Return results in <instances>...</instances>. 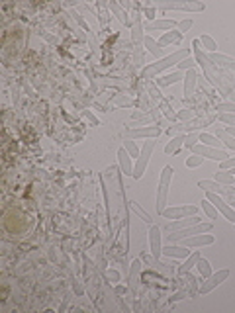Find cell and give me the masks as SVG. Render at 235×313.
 I'll return each instance as SVG.
<instances>
[{"mask_svg":"<svg viewBox=\"0 0 235 313\" xmlns=\"http://www.w3.org/2000/svg\"><path fill=\"white\" fill-rule=\"evenodd\" d=\"M192 51H194V61L204 69V73H206V77L210 78V82H212L216 88H220L226 96H230V98H234L235 100L234 88L224 80V75L216 71V67H214V63L210 61V57L204 53V47H202L200 39H194V41H192Z\"/></svg>","mask_w":235,"mask_h":313,"instance_id":"cell-1","label":"cell"},{"mask_svg":"<svg viewBox=\"0 0 235 313\" xmlns=\"http://www.w3.org/2000/svg\"><path fill=\"white\" fill-rule=\"evenodd\" d=\"M190 53H192V49H190V47H186V49L175 51L173 55H169V57H165V59H159L157 63H151V65H147V67L143 69L141 77H143L145 80H151L155 75L163 73L165 69H169V67H173V65H178V63H182L184 59H188V57H190Z\"/></svg>","mask_w":235,"mask_h":313,"instance_id":"cell-2","label":"cell"},{"mask_svg":"<svg viewBox=\"0 0 235 313\" xmlns=\"http://www.w3.org/2000/svg\"><path fill=\"white\" fill-rule=\"evenodd\" d=\"M121 168L119 166H110L104 174H102V182H104V186H108L110 188V192H114L116 194V200H118V211L121 213L123 209H125V190H123V182H121Z\"/></svg>","mask_w":235,"mask_h":313,"instance_id":"cell-3","label":"cell"},{"mask_svg":"<svg viewBox=\"0 0 235 313\" xmlns=\"http://www.w3.org/2000/svg\"><path fill=\"white\" fill-rule=\"evenodd\" d=\"M173 166H165L159 178V188H157V213H163L167 209V198H169V188H171V180H173Z\"/></svg>","mask_w":235,"mask_h":313,"instance_id":"cell-4","label":"cell"},{"mask_svg":"<svg viewBox=\"0 0 235 313\" xmlns=\"http://www.w3.org/2000/svg\"><path fill=\"white\" fill-rule=\"evenodd\" d=\"M218 119V112L216 114H210L206 117H196V119H190L186 123H176L169 127V133H188V131H194V129H200V127H208L210 123H214Z\"/></svg>","mask_w":235,"mask_h":313,"instance_id":"cell-5","label":"cell"},{"mask_svg":"<svg viewBox=\"0 0 235 313\" xmlns=\"http://www.w3.org/2000/svg\"><path fill=\"white\" fill-rule=\"evenodd\" d=\"M155 145H157V139H147V141H145V145L141 147V155H139L137 162H135V166H133V174H131V178L139 180V178L143 176V172H145V168H147V162H149V156H151V153H153Z\"/></svg>","mask_w":235,"mask_h":313,"instance_id":"cell-6","label":"cell"},{"mask_svg":"<svg viewBox=\"0 0 235 313\" xmlns=\"http://www.w3.org/2000/svg\"><path fill=\"white\" fill-rule=\"evenodd\" d=\"M214 229V225L208 221V223H204V221H200V223H196V225H192V227H186V229H180V231H173L171 235H169V241L171 243H176V241H180V239H186V237H192V235H200V233H210Z\"/></svg>","mask_w":235,"mask_h":313,"instance_id":"cell-7","label":"cell"},{"mask_svg":"<svg viewBox=\"0 0 235 313\" xmlns=\"http://www.w3.org/2000/svg\"><path fill=\"white\" fill-rule=\"evenodd\" d=\"M151 6L159 8V10H186V12H202L204 10L202 2H169V0H157Z\"/></svg>","mask_w":235,"mask_h":313,"instance_id":"cell-8","label":"cell"},{"mask_svg":"<svg viewBox=\"0 0 235 313\" xmlns=\"http://www.w3.org/2000/svg\"><path fill=\"white\" fill-rule=\"evenodd\" d=\"M228 276H230V270L228 268H224V270H218V272H214V274H210L208 278H206V282L200 286V294H210L214 288H218L222 282H226L228 280Z\"/></svg>","mask_w":235,"mask_h":313,"instance_id":"cell-9","label":"cell"},{"mask_svg":"<svg viewBox=\"0 0 235 313\" xmlns=\"http://www.w3.org/2000/svg\"><path fill=\"white\" fill-rule=\"evenodd\" d=\"M161 135V127L159 125H147V127H137V129H127L125 137L127 139H157Z\"/></svg>","mask_w":235,"mask_h":313,"instance_id":"cell-10","label":"cell"},{"mask_svg":"<svg viewBox=\"0 0 235 313\" xmlns=\"http://www.w3.org/2000/svg\"><path fill=\"white\" fill-rule=\"evenodd\" d=\"M192 153L194 155H200V156H208V158H212V160H220V162H224V160H228L230 155L226 153V151H222V149H214V147H208V145H194L192 147Z\"/></svg>","mask_w":235,"mask_h":313,"instance_id":"cell-11","label":"cell"},{"mask_svg":"<svg viewBox=\"0 0 235 313\" xmlns=\"http://www.w3.org/2000/svg\"><path fill=\"white\" fill-rule=\"evenodd\" d=\"M206 198L216 206V209L220 211V213H224L226 215V219H230L232 223H235V209L228 204V202H224L222 198H220V194H214V192H206Z\"/></svg>","mask_w":235,"mask_h":313,"instance_id":"cell-12","label":"cell"},{"mask_svg":"<svg viewBox=\"0 0 235 313\" xmlns=\"http://www.w3.org/2000/svg\"><path fill=\"white\" fill-rule=\"evenodd\" d=\"M198 188L206 190V192H214V194H220V196H235L234 188H228L216 180H200L198 182Z\"/></svg>","mask_w":235,"mask_h":313,"instance_id":"cell-13","label":"cell"},{"mask_svg":"<svg viewBox=\"0 0 235 313\" xmlns=\"http://www.w3.org/2000/svg\"><path fill=\"white\" fill-rule=\"evenodd\" d=\"M149 247H151V255L155 259H159L163 255V247H161V229L157 225H151L149 229Z\"/></svg>","mask_w":235,"mask_h":313,"instance_id":"cell-14","label":"cell"},{"mask_svg":"<svg viewBox=\"0 0 235 313\" xmlns=\"http://www.w3.org/2000/svg\"><path fill=\"white\" fill-rule=\"evenodd\" d=\"M216 239L214 235L210 233H200V235H192V237H186V239H180V243L184 247H204V245H212Z\"/></svg>","mask_w":235,"mask_h":313,"instance_id":"cell-15","label":"cell"},{"mask_svg":"<svg viewBox=\"0 0 235 313\" xmlns=\"http://www.w3.org/2000/svg\"><path fill=\"white\" fill-rule=\"evenodd\" d=\"M196 82H198V75H196L194 69H190V71L186 73V77H184V102H186V104H188V102L192 100V96H194Z\"/></svg>","mask_w":235,"mask_h":313,"instance_id":"cell-16","label":"cell"},{"mask_svg":"<svg viewBox=\"0 0 235 313\" xmlns=\"http://www.w3.org/2000/svg\"><path fill=\"white\" fill-rule=\"evenodd\" d=\"M139 259H141V262H147V264H149L151 268L159 270V272H161L163 276H167V278H173V274H175V272H173V270L169 268V264H163V262L159 261V259H155L153 255H151V257H149V255H141Z\"/></svg>","mask_w":235,"mask_h":313,"instance_id":"cell-17","label":"cell"},{"mask_svg":"<svg viewBox=\"0 0 235 313\" xmlns=\"http://www.w3.org/2000/svg\"><path fill=\"white\" fill-rule=\"evenodd\" d=\"M198 208L196 206H184V208H169L165 209L161 215H165L167 219H176V217H184V215H196Z\"/></svg>","mask_w":235,"mask_h":313,"instance_id":"cell-18","label":"cell"},{"mask_svg":"<svg viewBox=\"0 0 235 313\" xmlns=\"http://www.w3.org/2000/svg\"><path fill=\"white\" fill-rule=\"evenodd\" d=\"M139 272H141V259L131 262L129 268V290L133 296H137V282H139Z\"/></svg>","mask_w":235,"mask_h":313,"instance_id":"cell-19","label":"cell"},{"mask_svg":"<svg viewBox=\"0 0 235 313\" xmlns=\"http://www.w3.org/2000/svg\"><path fill=\"white\" fill-rule=\"evenodd\" d=\"M163 255L171 257V259H188L192 255V251H188V247H175V245H169V247H163Z\"/></svg>","mask_w":235,"mask_h":313,"instance_id":"cell-20","label":"cell"},{"mask_svg":"<svg viewBox=\"0 0 235 313\" xmlns=\"http://www.w3.org/2000/svg\"><path fill=\"white\" fill-rule=\"evenodd\" d=\"M202 219L198 217V215H190V219H178V221H171L169 225H167V229L173 233V231H180V229H186V227H192V225H196V223H200Z\"/></svg>","mask_w":235,"mask_h":313,"instance_id":"cell-21","label":"cell"},{"mask_svg":"<svg viewBox=\"0 0 235 313\" xmlns=\"http://www.w3.org/2000/svg\"><path fill=\"white\" fill-rule=\"evenodd\" d=\"M118 160H119L121 172H123L125 176H131V174H133V164H131V160H129V153L125 151V147H121V149L118 151Z\"/></svg>","mask_w":235,"mask_h":313,"instance_id":"cell-22","label":"cell"},{"mask_svg":"<svg viewBox=\"0 0 235 313\" xmlns=\"http://www.w3.org/2000/svg\"><path fill=\"white\" fill-rule=\"evenodd\" d=\"M145 38H143V28H141V20H139V16H135V22H133V26H131V43H133V47H141V41H143Z\"/></svg>","mask_w":235,"mask_h":313,"instance_id":"cell-23","label":"cell"},{"mask_svg":"<svg viewBox=\"0 0 235 313\" xmlns=\"http://www.w3.org/2000/svg\"><path fill=\"white\" fill-rule=\"evenodd\" d=\"M210 61H212V63H216V65H220V67H224V69H230V71H234L235 73V59L228 57V55H218V53H212V55H210Z\"/></svg>","mask_w":235,"mask_h":313,"instance_id":"cell-24","label":"cell"},{"mask_svg":"<svg viewBox=\"0 0 235 313\" xmlns=\"http://www.w3.org/2000/svg\"><path fill=\"white\" fill-rule=\"evenodd\" d=\"M106 8H110V10L116 14L118 20H119L123 26H133V24H131V20H129V16H127V12H123V10L119 8V4H116V2H112V0H110V2L106 4Z\"/></svg>","mask_w":235,"mask_h":313,"instance_id":"cell-25","label":"cell"},{"mask_svg":"<svg viewBox=\"0 0 235 313\" xmlns=\"http://www.w3.org/2000/svg\"><path fill=\"white\" fill-rule=\"evenodd\" d=\"M175 26H176L175 20H155V22L147 24L145 30L147 32H153V30H173Z\"/></svg>","mask_w":235,"mask_h":313,"instance_id":"cell-26","label":"cell"},{"mask_svg":"<svg viewBox=\"0 0 235 313\" xmlns=\"http://www.w3.org/2000/svg\"><path fill=\"white\" fill-rule=\"evenodd\" d=\"M184 141H186V135L184 133H180V135H176V137H173L169 143H167V147H165V153L167 155H171V153H176L182 145H184Z\"/></svg>","mask_w":235,"mask_h":313,"instance_id":"cell-27","label":"cell"},{"mask_svg":"<svg viewBox=\"0 0 235 313\" xmlns=\"http://www.w3.org/2000/svg\"><path fill=\"white\" fill-rule=\"evenodd\" d=\"M178 80H184V75L180 73V71H176V73H171V75H165V77H161V78H157V84L159 86H169V84H175Z\"/></svg>","mask_w":235,"mask_h":313,"instance_id":"cell-28","label":"cell"},{"mask_svg":"<svg viewBox=\"0 0 235 313\" xmlns=\"http://www.w3.org/2000/svg\"><path fill=\"white\" fill-rule=\"evenodd\" d=\"M200 257H202V255H200L198 251H194V253H192V255L186 259V262H184V264H180V266H178V274H180V276H184L186 272H190V268H192V266H196V262H198V259H200Z\"/></svg>","mask_w":235,"mask_h":313,"instance_id":"cell-29","label":"cell"},{"mask_svg":"<svg viewBox=\"0 0 235 313\" xmlns=\"http://www.w3.org/2000/svg\"><path fill=\"white\" fill-rule=\"evenodd\" d=\"M214 131H216V137H218V139H222V141H224L230 149H235V137H232L230 133H226V129H224V127L216 125V129H214Z\"/></svg>","mask_w":235,"mask_h":313,"instance_id":"cell-30","label":"cell"},{"mask_svg":"<svg viewBox=\"0 0 235 313\" xmlns=\"http://www.w3.org/2000/svg\"><path fill=\"white\" fill-rule=\"evenodd\" d=\"M198 141H202V145H208V147H214V149H220V145H222V141H218V137L210 135V133H200Z\"/></svg>","mask_w":235,"mask_h":313,"instance_id":"cell-31","label":"cell"},{"mask_svg":"<svg viewBox=\"0 0 235 313\" xmlns=\"http://www.w3.org/2000/svg\"><path fill=\"white\" fill-rule=\"evenodd\" d=\"M143 45H145V47H147L149 51L153 53L155 57H161V51H163V45H161L159 41H155L153 38H149V36H147V38L143 39Z\"/></svg>","mask_w":235,"mask_h":313,"instance_id":"cell-32","label":"cell"},{"mask_svg":"<svg viewBox=\"0 0 235 313\" xmlns=\"http://www.w3.org/2000/svg\"><path fill=\"white\" fill-rule=\"evenodd\" d=\"M180 39H182V34L180 32H167L165 36H161V39H159V43L161 45H167V43H180Z\"/></svg>","mask_w":235,"mask_h":313,"instance_id":"cell-33","label":"cell"},{"mask_svg":"<svg viewBox=\"0 0 235 313\" xmlns=\"http://www.w3.org/2000/svg\"><path fill=\"white\" fill-rule=\"evenodd\" d=\"M127 206H129V209H133V211H135V213H137V215H139V217H141L145 223L153 225V217H151V215H149L145 209L139 208V204H137V202H127Z\"/></svg>","mask_w":235,"mask_h":313,"instance_id":"cell-34","label":"cell"},{"mask_svg":"<svg viewBox=\"0 0 235 313\" xmlns=\"http://www.w3.org/2000/svg\"><path fill=\"white\" fill-rule=\"evenodd\" d=\"M216 182H220V184H224V186H232V184H235V176H232V174H228L226 170H218L216 172Z\"/></svg>","mask_w":235,"mask_h":313,"instance_id":"cell-35","label":"cell"},{"mask_svg":"<svg viewBox=\"0 0 235 313\" xmlns=\"http://www.w3.org/2000/svg\"><path fill=\"white\" fill-rule=\"evenodd\" d=\"M123 147H125V151L129 153V156H133V158H139V155H141V151H139V147L131 141V139H127L125 137V141H123Z\"/></svg>","mask_w":235,"mask_h":313,"instance_id":"cell-36","label":"cell"},{"mask_svg":"<svg viewBox=\"0 0 235 313\" xmlns=\"http://www.w3.org/2000/svg\"><path fill=\"white\" fill-rule=\"evenodd\" d=\"M196 266H198V270H200V274L204 276V278H208L210 274H212V268H210V262L206 261V259H198V262H196Z\"/></svg>","mask_w":235,"mask_h":313,"instance_id":"cell-37","label":"cell"},{"mask_svg":"<svg viewBox=\"0 0 235 313\" xmlns=\"http://www.w3.org/2000/svg\"><path fill=\"white\" fill-rule=\"evenodd\" d=\"M202 209L208 213V217H210V219H216V217H218V209H216V206H214V204H212L208 198L202 202Z\"/></svg>","mask_w":235,"mask_h":313,"instance_id":"cell-38","label":"cell"},{"mask_svg":"<svg viewBox=\"0 0 235 313\" xmlns=\"http://www.w3.org/2000/svg\"><path fill=\"white\" fill-rule=\"evenodd\" d=\"M200 43L204 45V49H208V51H212V53H216V49H218L216 41H214L210 36H202V38H200Z\"/></svg>","mask_w":235,"mask_h":313,"instance_id":"cell-39","label":"cell"},{"mask_svg":"<svg viewBox=\"0 0 235 313\" xmlns=\"http://www.w3.org/2000/svg\"><path fill=\"white\" fill-rule=\"evenodd\" d=\"M202 162H204V156H200V155H192L186 158V166H188V168H196V166H200Z\"/></svg>","mask_w":235,"mask_h":313,"instance_id":"cell-40","label":"cell"},{"mask_svg":"<svg viewBox=\"0 0 235 313\" xmlns=\"http://www.w3.org/2000/svg\"><path fill=\"white\" fill-rule=\"evenodd\" d=\"M218 114H235V102H228V104H218L216 106Z\"/></svg>","mask_w":235,"mask_h":313,"instance_id":"cell-41","label":"cell"},{"mask_svg":"<svg viewBox=\"0 0 235 313\" xmlns=\"http://www.w3.org/2000/svg\"><path fill=\"white\" fill-rule=\"evenodd\" d=\"M194 65H196V61L188 57V59H184L182 63H178L176 67H178V71H190V69H194Z\"/></svg>","mask_w":235,"mask_h":313,"instance_id":"cell-42","label":"cell"},{"mask_svg":"<svg viewBox=\"0 0 235 313\" xmlns=\"http://www.w3.org/2000/svg\"><path fill=\"white\" fill-rule=\"evenodd\" d=\"M218 119L224 123H230L235 127V114H218Z\"/></svg>","mask_w":235,"mask_h":313,"instance_id":"cell-43","label":"cell"},{"mask_svg":"<svg viewBox=\"0 0 235 313\" xmlns=\"http://www.w3.org/2000/svg\"><path fill=\"white\" fill-rule=\"evenodd\" d=\"M147 90H149V94H151L153 100H159V96H161V94H159V88H157L151 80H147Z\"/></svg>","mask_w":235,"mask_h":313,"instance_id":"cell-44","label":"cell"},{"mask_svg":"<svg viewBox=\"0 0 235 313\" xmlns=\"http://www.w3.org/2000/svg\"><path fill=\"white\" fill-rule=\"evenodd\" d=\"M194 117V112L192 110H180L176 114V119H192Z\"/></svg>","mask_w":235,"mask_h":313,"instance_id":"cell-45","label":"cell"},{"mask_svg":"<svg viewBox=\"0 0 235 313\" xmlns=\"http://www.w3.org/2000/svg\"><path fill=\"white\" fill-rule=\"evenodd\" d=\"M196 141H198V135H196V133H190V135H186V141H184V147H188V149H192V147L196 145Z\"/></svg>","mask_w":235,"mask_h":313,"instance_id":"cell-46","label":"cell"},{"mask_svg":"<svg viewBox=\"0 0 235 313\" xmlns=\"http://www.w3.org/2000/svg\"><path fill=\"white\" fill-rule=\"evenodd\" d=\"M114 102H116V104H121V106H133V100L127 98V96H116Z\"/></svg>","mask_w":235,"mask_h":313,"instance_id":"cell-47","label":"cell"},{"mask_svg":"<svg viewBox=\"0 0 235 313\" xmlns=\"http://www.w3.org/2000/svg\"><path fill=\"white\" fill-rule=\"evenodd\" d=\"M220 166H222V170H228V168H235V156H230L228 160L220 162Z\"/></svg>","mask_w":235,"mask_h":313,"instance_id":"cell-48","label":"cell"},{"mask_svg":"<svg viewBox=\"0 0 235 313\" xmlns=\"http://www.w3.org/2000/svg\"><path fill=\"white\" fill-rule=\"evenodd\" d=\"M190 28H192V20H190V18H188V20H182V22L178 24V30H180V34H182V32H188Z\"/></svg>","mask_w":235,"mask_h":313,"instance_id":"cell-49","label":"cell"},{"mask_svg":"<svg viewBox=\"0 0 235 313\" xmlns=\"http://www.w3.org/2000/svg\"><path fill=\"white\" fill-rule=\"evenodd\" d=\"M69 14H71V16H73V18H75V20H77V22H78V24H80V26H82V28H84V30H86V32H90V28H88V26H86V22H84V20H82V18H80V16H78V14H77V12H73V10H71V12H69Z\"/></svg>","mask_w":235,"mask_h":313,"instance_id":"cell-50","label":"cell"},{"mask_svg":"<svg viewBox=\"0 0 235 313\" xmlns=\"http://www.w3.org/2000/svg\"><path fill=\"white\" fill-rule=\"evenodd\" d=\"M145 16H147L149 20H153V22H155V8H153L151 4H145Z\"/></svg>","mask_w":235,"mask_h":313,"instance_id":"cell-51","label":"cell"},{"mask_svg":"<svg viewBox=\"0 0 235 313\" xmlns=\"http://www.w3.org/2000/svg\"><path fill=\"white\" fill-rule=\"evenodd\" d=\"M186 296H188V294H186V292H178V294H175V296H173V298H171V302H178V300H184V298H186Z\"/></svg>","mask_w":235,"mask_h":313,"instance_id":"cell-52","label":"cell"},{"mask_svg":"<svg viewBox=\"0 0 235 313\" xmlns=\"http://www.w3.org/2000/svg\"><path fill=\"white\" fill-rule=\"evenodd\" d=\"M228 198H230V202H228V204H230L232 208H235V196H228Z\"/></svg>","mask_w":235,"mask_h":313,"instance_id":"cell-53","label":"cell"}]
</instances>
